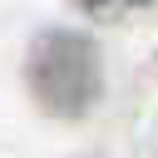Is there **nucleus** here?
Instances as JSON below:
<instances>
[{
	"label": "nucleus",
	"mask_w": 158,
	"mask_h": 158,
	"mask_svg": "<svg viewBox=\"0 0 158 158\" xmlns=\"http://www.w3.org/2000/svg\"><path fill=\"white\" fill-rule=\"evenodd\" d=\"M30 79H35V94L44 104H54V89H64V109L59 114H79L84 99L99 84L89 40H79V35H49L35 49V59H30Z\"/></svg>",
	"instance_id": "obj_1"
},
{
	"label": "nucleus",
	"mask_w": 158,
	"mask_h": 158,
	"mask_svg": "<svg viewBox=\"0 0 158 158\" xmlns=\"http://www.w3.org/2000/svg\"><path fill=\"white\" fill-rule=\"evenodd\" d=\"M74 5H84L89 15H114V10H138L148 0H74Z\"/></svg>",
	"instance_id": "obj_2"
}]
</instances>
